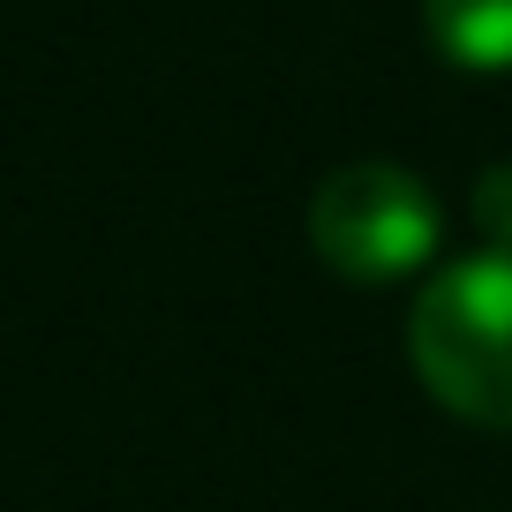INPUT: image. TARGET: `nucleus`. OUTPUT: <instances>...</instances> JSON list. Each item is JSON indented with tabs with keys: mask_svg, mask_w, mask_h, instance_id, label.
Here are the masks:
<instances>
[{
	"mask_svg": "<svg viewBox=\"0 0 512 512\" xmlns=\"http://www.w3.org/2000/svg\"><path fill=\"white\" fill-rule=\"evenodd\" d=\"M309 241L339 279L384 287L437 249V196L407 166L384 159L339 166V174H324L317 204H309Z\"/></svg>",
	"mask_w": 512,
	"mask_h": 512,
	"instance_id": "f03ea898",
	"label": "nucleus"
},
{
	"mask_svg": "<svg viewBox=\"0 0 512 512\" xmlns=\"http://www.w3.org/2000/svg\"><path fill=\"white\" fill-rule=\"evenodd\" d=\"M475 226L490 234V256H512V159L475 181Z\"/></svg>",
	"mask_w": 512,
	"mask_h": 512,
	"instance_id": "20e7f679",
	"label": "nucleus"
},
{
	"mask_svg": "<svg viewBox=\"0 0 512 512\" xmlns=\"http://www.w3.org/2000/svg\"><path fill=\"white\" fill-rule=\"evenodd\" d=\"M422 23L452 68H512V0H422Z\"/></svg>",
	"mask_w": 512,
	"mask_h": 512,
	"instance_id": "7ed1b4c3",
	"label": "nucleus"
},
{
	"mask_svg": "<svg viewBox=\"0 0 512 512\" xmlns=\"http://www.w3.org/2000/svg\"><path fill=\"white\" fill-rule=\"evenodd\" d=\"M407 354L460 422L512 430V256H467L415 294Z\"/></svg>",
	"mask_w": 512,
	"mask_h": 512,
	"instance_id": "f257e3e1",
	"label": "nucleus"
}]
</instances>
